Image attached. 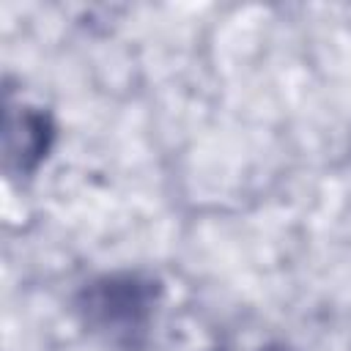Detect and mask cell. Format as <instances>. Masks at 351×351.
I'll use <instances>...</instances> for the list:
<instances>
[{
    "label": "cell",
    "instance_id": "1",
    "mask_svg": "<svg viewBox=\"0 0 351 351\" xmlns=\"http://www.w3.org/2000/svg\"><path fill=\"white\" fill-rule=\"evenodd\" d=\"M277 351H282V348H277Z\"/></svg>",
    "mask_w": 351,
    "mask_h": 351
}]
</instances>
